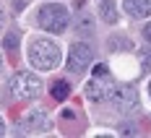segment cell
<instances>
[{"instance_id":"5bb4252c","label":"cell","mask_w":151,"mask_h":138,"mask_svg":"<svg viewBox=\"0 0 151 138\" xmlns=\"http://www.w3.org/2000/svg\"><path fill=\"white\" fill-rule=\"evenodd\" d=\"M3 133H5V125H3V120H0V136H3Z\"/></svg>"},{"instance_id":"9a60e30c","label":"cell","mask_w":151,"mask_h":138,"mask_svg":"<svg viewBox=\"0 0 151 138\" xmlns=\"http://www.w3.org/2000/svg\"><path fill=\"white\" fill-rule=\"evenodd\" d=\"M0 26H3V11H0Z\"/></svg>"},{"instance_id":"7c38bea8","label":"cell","mask_w":151,"mask_h":138,"mask_svg":"<svg viewBox=\"0 0 151 138\" xmlns=\"http://www.w3.org/2000/svg\"><path fill=\"white\" fill-rule=\"evenodd\" d=\"M141 63L146 70H151V50H141Z\"/></svg>"},{"instance_id":"30bf717a","label":"cell","mask_w":151,"mask_h":138,"mask_svg":"<svg viewBox=\"0 0 151 138\" xmlns=\"http://www.w3.org/2000/svg\"><path fill=\"white\" fill-rule=\"evenodd\" d=\"M68 94H70V83L68 81H58L52 86V96L55 99H68Z\"/></svg>"},{"instance_id":"8992f818","label":"cell","mask_w":151,"mask_h":138,"mask_svg":"<svg viewBox=\"0 0 151 138\" xmlns=\"http://www.w3.org/2000/svg\"><path fill=\"white\" fill-rule=\"evenodd\" d=\"M89 65H91V47L70 45V50H68V68L73 73H83Z\"/></svg>"},{"instance_id":"8fae6325","label":"cell","mask_w":151,"mask_h":138,"mask_svg":"<svg viewBox=\"0 0 151 138\" xmlns=\"http://www.w3.org/2000/svg\"><path fill=\"white\" fill-rule=\"evenodd\" d=\"M3 45H5V50H16V47H18V34H13V31H11V34L3 39Z\"/></svg>"},{"instance_id":"5b68a950","label":"cell","mask_w":151,"mask_h":138,"mask_svg":"<svg viewBox=\"0 0 151 138\" xmlns=\"http://www.w3.org/2000/svg\"><path fill=\"white\" fill-rule=\"evenodd\" d=\"M109 99H112V104L120 109V112H133V109L138 107V91L133 89V86H128V83L112 86Z\"/></svg>"},{"instance_id":"2e32d148","label":"cell","mask_w":151,"mask_h":138,"mask_svg":"<svg viewBox=\"0 0 151 138\" xmlns=\"http://www.w3.org/2000/svg\"><path fill=\"white\" fill-rule=\"evenodd\" d=\"M0 70H3V58H0Z\"/></svg>"},{"instance_id":"ba28073f","label":"cell","mask_w":151,"mask_h":138,"mask_svg":"<svg viewBox=\"0 0 151 138\" xmlns=\"http://www.w3.org/2000/svg\"><path fill=\"white\" fill-rule=\"evenodd\" d=\"M125 11L133 18H146L151 13V0H125Z\"/></svg>"},{"instance_id":"4fadbf2b","label":"cell","mask_w":151,"mask_h":138,"mask_svg":"<svg viewBox=\"0 0 151 138\" xmlns=\"http://www.w3.org/2000/svg\"><path fill=\"white\" fill-rule=\"evenodd\" d=\"M143 37H146V42L151 45V24H146V29H143Z\"/></svg>"},{"instance_id":"3957f363","label":"cell","mask_w":151,"mask_h":138,"mask_svg":"<svg viewBox=\"0 0 151 138\" xmlns=\"http://www.w3.org/2000/svg\"><path fill=\"white\" fill-rule=\"evenodd\" d=\"M11 94L16 99H37L42 94V81L29 70H21L11 78Z\"/></svg>"},{"instance_id":"7a4b0ae2","label":"cell","mask_w":151,"mask_h":138,"mask_svg":"<svg viewBox=\"0 0 151 138\" xmlns=\"http://www.w3.org/2000/svg\"><path fill=\"white\" fill-rule=\"evenodd\" d=\"M68 21H70V16H68V8L60 5V3H47L39 8V26L47 31H52V34H60V31L68 29Z\"/></svg>"},{"instance_id":"52a82bcc","label":"cell","mask_w":151,"mask_h":138,"mask_svg":"<svg viewBox=\"0 0 151 138\" xmlns=\"http://www.w3.org/2000/svg\"><path fill=\"white\" fill-rule=\"evenodd\" d=\"M21 125H24V130H29V133H47V130H50V120H47V115L42 109L29 112V115L21 120Z\"/></svg>"},{"instance_id":"9c48e42d","label":"cell","mask_w":151,"mask_h":138,"mask_svg":"<svg viewBox=\"0 0 151 138\" xmlns=\"http://www.w3.org/2000/svg\"><path fill=\"white\" fill-rule=\"evenodd\" d=\"M99 13H102V18H104L107 24H115V21H117V8H115V3H112V0H102Z\"/></svg>"},{"instance_id":"277c9868","label":"cell","mask_w":151,"mask_h":138,"mask_svg":"<svg viewBox=\"0 0 151 138\" xmlns=\"http://www.w3.org/2000/svg\"><path fill=\"white\" fill-rule=\"evenodd\" d=\"M112 76H109V70H107V65H96L94 68V78L89 81V86H86V94H89V99L94 102H102L109 96L112 91Z\"/></svg>"},{"instance_id":"e0dca14e","label":"cell","mask_w":151,"mask_h":138,"mask_svg":"<svg viewBox=\"0 0 151 138\" xmlns=\"http://www.w3.org/2000/svg\"><path fill=\"white\" fill-rule=\"evenodd\" d=\"M149 94H151V83H149Z\"/></svg>"},{"instance_id":"6da1fadb","label":"cell","mask_w":151,"mask_h":138,"mask_svg":"<svg viewBox=\"0 0 151 138\" xmlns=\"http://www.w3.org/2000/svg\"><path fill=\"white\" fill-rule=\"evenodd\" d=\"M29 63L39 70H52L60 63V50L50 39H34L29 45Z\"/></svg>"}]
</instances>
